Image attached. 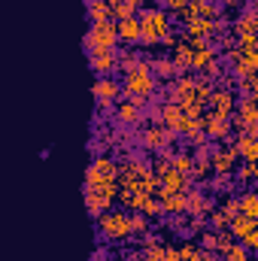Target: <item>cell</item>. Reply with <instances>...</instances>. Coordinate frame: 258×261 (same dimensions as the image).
Here are the masks:
<instances>
[{
  "label": "cell",
  "instance_id": "cell-1",
  "mask_svg": "<svg viewBox=\"0 0 258 261\" xmlns=\"http://www.w3.org/2000/svg\"><path fill=\"white\" fill-rule=\"evenodd\" d=\"M155 76H152V61L146 58V55H140L134 64L125 70V82H122V91L134 97V94H140V97H152L155 94Z\"/></svg>",
  "mask_w": 258,
  "mask_h": 261
},
{
  "label": "cell",
  "instance_id": "cell-2",
  "mask_svg": "<svg viewBox=\"0 0 258 261\" xmlns=\"http://www.w3.org/2000/svg\"><path fill=\"white\" fill-rule=\"evenodd\" d=\"M137 21H140V40L137 43H143V46H155L173 31L170 15L164 9H146L143 6V12H137Z\"/></svg>",
  "mask_w": 258,
  "mask_h": 261
},
{
  "label": "cell",
  "instance_id": "cell-3",
  "mask_svg": "<svg viewBox=\"0 0 258 261\" xmlns=\"http://www.w3.org/2000/svg\"><path fill=\"white\" fill-rule=\"evenodd\" d=\"M97 228H100V237L113 240V243H122L131 237V216L122 210H104L97 216Z\"/></svg>",
  "mask_w": 258,
  "mask_h": 261
},
{
  "label": "cell",
  "instance_id": "cell-4",
  "mask_svg": "<svg viewBox=\"0 0 258 261\" xmlns=\"http://www.w3.org/2000/svg\"><path fill=\"white\" fill-rule=\"evenodd\" d=\"M116 195H119V179L104 182V186H85V189H82L85 210H88L91 216H100L104 210H110V206H113V200H116Z\"/></svg>",
  "mask_w": 258,
  "mask_h": 261
},
{
  "label": "cell",
  "instance_id": "cell-5",
  "mask_svg": "<svg viewBox=\"0 0 258 261\" xmlns=\"http://www.w3.org/2000/svg\"><path fill=\"white\" fill-rule=\"evenodd\" d=\"M116 43H119V37H116V21H113V18L91 24L88 34H85V40H82L85 52H94V49H116Z\"/></svg>",
  "mask_w": 258,
  "mask_h": 261
},
{
  "label": "cell",
  "instance_id": "cell-6",
  "mask_svg": "<svg viewBox=\"0 0 258 261\" xmlns=\"http://www.w3.org/2000/svg\"><path fill=\"white\" fill-rule=\"evenodd\" d=\"M137 140H140L143 149H149V152H161V149H173V143H176V130L164 128V125H149V128H143L140 134H137Z\"/></svg>",
  "mask_w": 258,
  "mask_h": 261
},
{
  "label": "cell",
  "instance_id": "cell-7",
  "mask_svg": "<svg viewBox=\"0 0 258 261\" xmlns=\"http://www.w3.org/2000/svg\"><path fill=\"white\" fill-rule=\"evenodd\" d=\"M119 179V167L113 158L107 155H94L91 164L85 167V186H104V182H113Z\"/></svg>",
  "mask_w": 258,
  "mask_h": 261
},
{
  "label": "cell",
  "instance_id": "cell-8",
  "mask_svg": "<svg viewBox=\"0 0 258 261\" xmlns=\"http://www.w3.org/2000/svg\"><path fill=\"white\" fill-rule=\"evenodd\" d=\"M200 128L207 134V140H213V143H225L228 137H231V116H219V113H210V110H203V116H200Z\"/></svg>",
  "mask_w": 258,
  "mask_h": 261
},
{
  "label": "cell",
  "instance_id": "cell-9",
  "mask_svg": "<svg viewBox=\"0 0 258 261\" xmlns=\"http://www.w3.org/2000/svg\"><path fill=\"white\" fill-rule=\"evenodd\" d=\"M234 167H237V149H234V143L216 146V149L210 152V170H213L216 176H231Z\"/></svg>",
  "mask_w": 258,
  "mask_h": 261
},
{
  "label": "cell",
  "instance_id": "cell-10",
  "mask_svg": "<svg viewBox=\"0 0 258 261\" xmlns=\"http://www.w3.org/2000/svg\"><path fill=\"white\" fill-rule=\"evenodd\" d=\"M91 94H94V100L100 107H113L116 97L122 94V82H116L113 76H97L94 85H91Z\"/></svg>",
  "mask_w": 258,
  "mask_h": 261
},
{
  "label": "cell",
  "instance_id": "cell-11",
  "mask_svg": "<svg viewBox=\"0 0 258 261\" xmlns=\"http://www.w3.org/2000/svg\"><path fill=\"white\" fill-rule=\"evenodd\" d=\"M234 243V234L228 228H213V231H200V249L207 252H225Z\"/></svg>",
  "mask_w": 258,
  "mask_h": 261
},
{
  "label": "cell",
  "instance_id": "cell-12",
  "mask_svg": "<svg viewBox=\"0 0 258 261\" xmlns=\"http://www.w3.org/2000/svg\"><path fill=\"white\" fill-rule=\"evenodd\" d=\"M88 67L97 76H113L119 70V64H116V49H94V52H88Z\"/></svg>",
  "mask_w": 258,
  "mask_h": 261
},
{
  "label": "cell",
  "instance_id": "cell-13",
  "mask_svg": "<svg viewBox=\"0 0 258 261\" xmlns=\"http://www.w3.org/2000/svg\"><path fill=\"white\" fill-rule=\"evenodd\" d=\"M207 103H210V113L231 116L234 113V91L231 88H213L210 97H207Z\"/></svg>",
  "mask_w": 258,
  "mask_h": 261
},
{
  "label": "cell",
  "instance_id": "cell-14",
  "mask_svg": "<svg viewBox=\"0 0 258 261\" xmlns=\"http://www.w3.org/2000/svg\"><path fill=\"white\" fill-rule=\"evenodd\" d=\"M161 125H164V128H170V130H176V134H183L186 125H189V119L183 116L179 103L167 100V103H161Z\"/></svg>",
  "mask_w": 258,
  "mask_h": 261
},
{
  "label": "cell",
  "instance_id": "cell-15",
  "mask_svg": "<svg viewBox=\"0 0 258 261\" xmlns=\"http://www.w3.org/2000/svg\"><path fill=\"white\" fill-rule=\"evenodd\" d=\"M186 197V213L189 216H207V210L213 206V197H207L203 189H189V192H183Z\"/></svg>",
  "mask_w": 258,
  "mask_h": 261
},
{
  "label": "cell",
  "instance_id": "cell-16",
  "mask_svg": "<svg viewBox=\"0 0 258 261\" xmlns=\"http://www.w3.org/2000/svg\"><path fill=\"white\" fill-rule=\"evenodd\" d=\"M231 34H234V37H240V34H255V6H252V3L231 21Z\"/></svg>",
  "mask_w": 258,
  "mask_h": 261
},
{
  "label": "cell",
  "instance_id": "cell-17",
  "mask_svg": "<svg viewBox=\"0 0 258 261\" xmlns=\"http://www.w3.org/2000/svg\"><path fill=\"white\" fill-rule=\"evenodd\" d=\"M116 119H119V125H128V128H140V125L146 122V116H143V110H137V107H131L128 100L116 107Z\"/></svg>",
  "mask_w": 258,
  "mask_h": 261
},
{
  "label": "cell",
  "instance_id": "cell-18",
  "mask_svg": "<svg viewBox=\"0 0 258 261\" xmlns=\"http://www.w3.org/2000/svg\"><path fill=\"white\" fill-rule=\"evenodd\" d=\"M116 37L125 40L128 46H134V43L140 40V21H137V15H131V18H119V21H116Z\"/></svg>",
  "mask_w": 258,
  "mask_h": 261
},
{
  "label": "cell",
  "instance_id": "cell-19",
  "mask_svg": "<svg viewBox=\"0 0 258 261\" xmlns=\"http://www.w3.org/2000/svg\"><path fill=\"white\" fill-rule=\"evenodd\" d=\"M176 73H179V70H176V64L170 61V55H161V58L152 61V76H155V82H158V79H161V82H170Z\"/></svg>",
  "mask_w": 258,
  "mask_h": 261
},
{
  "label": "cell",
  "instance_id": "cell-20",
  "mask_svg": "<svg viewBox=\"0 0 258 261\" xmlns=\"http://www.w3.org/2000/svg\"><path fill=\"white\" fill-rule=\"evenodd\" d=\"M216 58H219V52H216L213 43H207V46H200V49H192V67H189V70H203L210 61H216Z\"/></svg>",
  "mask_w": 258,
  "mask_h": 261
},
{
  "label": "cell",
  "instance_id": "cell-21",
  "mask_svg": "<svg viewBox=\"0 0 258 261\" xmlns=\"http://www.w3.org/2000/svg\"><path fill=\"white\" fill-rule=\"evenodd\" d=\"M228 231L234 234V240H243L249 231H255V219H249V216H231V222H228Z\"/></svg>",
  "mask_w": 258,
  "mask_h": 261
},
{
  "label": "cell",
  "instance_id": "cell-22",
  "mask_svg": "<svg viewBox=\"0 0 258 261\" xmlns=\"http://www.w3.org/2000/svg\"><path fill=\"white\" fill-rule=\"evenodd\" d=\"M85 9H88L91 24H97V21H110V18H113V6L104 3V0H85Z\"/></svg>",
  "mask_w": 258,
  "mask_h": 261
},
{
  "label": "cell",
  "instance_id": "cell-23",
  "mask_svg": "<svg viewBox=\"0 0 258 261\" xmlns=\"http://www.w3.org/2000/svg\"><path fill=\"white\" fill-rule=\"evenodd\" d=\"M213 34V21H207V18H192V21H186V34L183 37H189V40H203V37H210Z\"/></svg>",
  "mask_w": 258,
  "mask_h": 261
},
{
  "label": "cell",
  "instance_id": "cell-24",
  "mask_svg": "<svg viewBox=\"0 0 258 261\" xmlns=\"http://www.w3.org/2000/svg\"><path fill=\"white\" fill-rule=\"evenodd\" d=\"M183 140H186V146H192V149H197L200 143H207V134H203V128H200V119H189V125H186V130H183Z\"/></svg>",
  "mask_w": 258,
  "mask_h": 261
},
{
  "label": "cell",
  "instance_id": "cell-25",
  "mask_svg": "<svg viewBox=\"0 0 258 261\" xmlns=\"http://www.w3.org/2000/svg\"><path fill=\"white\" fill-rule=\"evenodd\" d=\"M237 213L255 219L258 216V195L255 192H243V195H237Z\"/></svg>",
  "mask_w": 258,
  "mask_h": 261
},
{
  "label": "cell",
  "instance_id": "cell-26",
  "mask_svg": "<svg viewBox=\"0 0 258 261\" xmlns=\"http://www.w3.org/2000/svg\"><path fill=\"white\" fill-rule=\"evenodd\" d=\"M158 203H161V213H167V216L186 213V197L183 195H158Z\"/></svg>",
  "mask_w": 258,
  "mask_h": 261
},
{
  "label": "cell",
  "instance_id": "cell-27",
  "mask_svg": "<svg viewBox=\"0 0 258 261\" xmlns=\"http://www.w3.org/2000/svg\"><path fill=\"white\" fill-rule=\"evenodd\" d=\"M192 152L189 149H183V152H173V158H170V167L176 170V173H183V176H189L192 173Z\"/></svg>",
  "mask_w": 258,
  "mask_h": 261
},
{
  "label": "cell",
  "instance_id": "cell-28",
  "mask_svg": "<svg viewBox=\"0 0 258 261\" xmlns=\"http://www.w3.org/2000/svg\"><path fill=\"white\" fill-rule=\"evenodd\" d=\"M207 222L213 225V228H228V222H231V213L219 203V206H210L207 210Z\"/></svg>",
  "mask_w": 258,
  "mask_h": 261
},
{
  "label": "cell",
  "instance_id": "cell-29",
  "mask_svg": "<svg viewBox=\"0 0 258 261\" xmlns=\"http://www.w3.org/2000/svg\"><path fill=\"white\" fill-rule=\"evenodd\" d=\"M234 173H237V179H240L243 186H252L255 176H258V167H255V161H243V164L234 167Z\"/></svg>",
  "mask_w": 258,
  "mask_h": 261
},
{
  "label": "cell",
  "instance_id": "cell-30",
  "mask_svg": "<svg viewBox=\"0 0 258 261\" xmlns=\"http://www.w3.org/2000/svg\"><path fill=\"white\" fill-rule=\"evenodd\" d=\"M219 261H249V252L243 249V243H237V240H234V243L222 252V258H219Z\"/></svg>",
  "mask_w": 258,
  "mask_h": 261
},
{
  "label": "cell",
  "instance_id": "cell-31",
  "mask_svg": "<svg viewBox=\"0 0 258 261\" xmlns=\"http://www.w3.org/2000/svg\"><path fill=\"white\" fill-rule=\"evenodd\" d=\"M234 85H237V91H240L243 97H255V73H249V76H240Z\"/></svg>",
  "mask_w": 258,
  "mask_h": 261
},
{
  "label": "cell",
  "instance_id": "cell-32",
  "mask_svg": "<svg viewBox=\"0 0 258 261\" xmlns=\"http://www.w3.org/2000/svg\"><path fill=\"white\" fill-rule=\"evenodd\" d=\"M203 73H207L203 79H210V82H219V79L225 76V61H222V58H216V61H210V64L203 67Z\"/></svg>",
  "mask_w": 258,
  "mask_h": 261
},
{
  "label": "cell",
  "instance_id": "cell-33",
  "mask_svg": "<svg viewBox=\"0 0 258 261\" xmlns=\"http://www.w3.org/2000/svg\"><path fill=\"white\" fill-rule=\"evenodd\" d=\"M137 58H140V52H137L134 46H128V49H122V52H116V64L122 67V70H128V67L134 64Z\"/></svg>",
  "mask_w": 258,
  "mask_h": 261
},
{
  "label": "cell",
  "instance_id": "cell-34",
  "mask_svg": "<svg viewBox=\"0 0 258 261\" xmlns=\"http://www.w3.org/2000/svg\"><path fill=\"white\" fill-rule=\"evenodd\" d=\"M203 225H207V216H189L186 213V231L183 234H200Z\"/></svg>",
  "mask_w": 258,
  "mask_h": 261
},
{
  "label": "cell",
  "instance_id": "cell-35",
  "mask_svg": "<svg viewBox=\"0 0 258 261\" xmlns=\"http://www.w3.org/2000/svg\"><path fill=\"white\" fill-rule=\"evenodd\" d=\"M143 231H149V219L143 213H134L131 216V234H143Z\"/></svg>",
  "mask_w": 258,
  "mask_h": 261
},
{
  "label": "cell",
  "instance_id": "cell-36",
  "mask_svg": "<svg viewBox=\"0 0 258 261\" xmlns=\"http://www.w3.org/2000/svg\"><path fill=\"white\" fill-rule=\"evenodd\" d=\"M161 249H164V243L158 240V243H152V246H146V249H140V252H143L146 261H161Z\"/></svg>",
  "mask_w": 258,
  "mask_h": 261
},
{
  "label": "cell",
  "instance_id": "cell-37",
  "mask_svg": "<svg viewBox=\"0 0 258 261\" xmlns=\"http://www.w3.org/2000/svg\"><path fill=\"white\" fill-rule=\"evenodd\" d=\"M237 49L240 52H255V34H240L237 37Z\"/></svg>",
  "mask_w": 258,
  "mask_h": 261
},
{
  "label": "cell",
  "instance_id": "cell-38",
  "mask_svg": "<svg viewBox=\"0 0 258 261\" xmlns=\"http://www.w3.org/2000/svg\"><path fill=\"white\" fill-rule=\"evenodd\" d=\"M161 261H179V246L164 243V249H161Z\"/></svg>",
  "mask_w": 258,
  "mask_h": 261
},
{
  "label": "cell",
  "instance_id": "cell-39",
  "mask_svg": "<svg viewBox=\"0 0 258 261\" xmlns=\"http://www.w3.org/2000/svg\"><path fill=\"white\" fill-rule=\"evenodd\" d=\"M255 246H258V231H249V234L243 237V249H246V252H252Z\"/></svg>",
  "mask_w": 258,
  "mask_h": 261
},
{
  "label": "cell",
  "instance_id": "cell-40",
  "mask_svg": "<svg viewBox=\"0 0 258 261\" xmlns=\"http://www.w3.org/2000/svg\"><path fill=\"white\" fill-rule=\"evenodd\" d=\"M213 3H219V6H237L234 0H213Z\"/></svg>",
  "mask_w": 258,
  "mask_h": 261
},
{
  "label": "cell",
  "instance_id": "cell-41",
  "mask_svg": "<svg viewBox=\"0 0 258 261\" xmlns=\"http://www.w3.org/2000/svg\"><path fill=\"white\" fill-rule=\"evenodd\" d=\"M104 3H110V6H116V3H122V0H104Z\"/></svg>",
  "mask_w": 258,
  "mask_h": 261
},
{
  "label": "cell",
  "instance_id": "cell-42",
  "mask_svg": "<svg viewBox=\"0 0 258 261\" xmlns=\"http://www.w3.org/2000/svg\"><path fill=\"white\" fill-rule=\"evenodd\" d=\"M134 261H146V258H143V255H134Z\"/></svg>",
  "mask_w": 258,
  "mask_h": 261
},
{
  "label": "cell",
  "instance_id": "cell-43",
  "mask_svg": "<svg viewBox=\"0 0 258 261\" xmlns=\"http://www.w3.org/2000/svg\"><path fill=\"white\" fill-rule=\"evenodd\" d=\"M210 261H219V258H216V255H210Z\"/></svg>",
  "mask_w": 258,
  "mask_h": 261
},
{
  "label": "cell",
  "instance_id": "cell-44",
  "mask_svg": "<svg viewBox=\"0 0 258 261\" xmlns=\"http://www.w3.org/2000/svg\"><path fill=\"white\" fill-rule=\"evenodd\" d=\"M113 261H125V258H113Z\"/></svg>",
  "mask_w": 258,
  "mask_h": 261
}]
</instances>
